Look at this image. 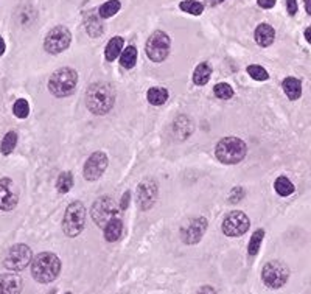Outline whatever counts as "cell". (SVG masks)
Here are the masks:
<instances>
[{"mask_svg": "<svg viewBox=\"0 0 311 294\" xmlns=\"http://www.w3.org/2000/svg\"><path fill=\"white\" fill-rule=\"evenodd\" d=\"M209 2H210V5H218V3L224 2V0H209Z\"/></svg>", "mask_w": 311, "mask_h": 294, "instance_id": "42", "label": "cell"}, {"mask_svg": "<svg viewBox=\"0 0 311 294\" xmlns=\"http://www.w3.org/2000/svg\"><path fill=\"white\" fill-rule=\"evenodd\" d=\"M22 280L17 274H0V294H20Z\"/></svg>", "mask_w": 311, "mask_h": 294, "instance_id": "16", "label": "cell"}, {"mask_svg": "<svg viewBox=\"0 0 311 294\" xmlns=\"http://www.w3.org/2000/svg\"><path fill=\"white\" fill-rule=\"evenodd\" d=\"M198 294H216V291L212 288V286H202V288L198 291Z\"/></svg>", "mask_w": 311, "mask_h": 294, "instance_id": "38", "label": "cell"}, {"mask_svg": "<svg viewBox=\"0 0 311 294\" xmlns=\"http://www.w3.org/2000/svg\"><path fill=\"white\" fill-rule=\"evenodd\" d=\"M180 10L185 11L188 14H195V16H199L204 11V6L199 2H195V0H185V2H180Z\"/></svg>", "mask_w": 311, "mask_h": 294, "instance_id": "29", "label": "cell"}, {"mask_svg": "<svg viewBox=\"0 0 311 294\" xmlns=\"http://www.w3.org/2000/svg\"><path fill=\"white\" fill-rule=\"evenodd\" d=\"M254 37L259 45L262 47H269V45L274 42V37H276V32L274 28L268 24H260L259 27L255 28V33Z\"/></svg>", "mask_w": 311, "mask_h": 294, "instance_id": "17", "label": "cell"}, {"mask_svg": "<svg viewBox=\"0 0 311 294\" xmlns=\"http://www.w3.org/2000/svg\"><path fill=\"white\" fill-rule=\"evenodd\" d=\"M157 198V185L154 181H143L137 189V201L143 210L153 207Z\"/></svg>", "mask_w": 311, "mask_h": 294, "instance_id": "15", "label": "cell"}, {"mask_svg": "<svg viewBox=\"0 0 311 294\" xmlns=\"http://www.w3.org/2000/svg\"><path fill=\"white\" fill-rule=\"evenodd\" d=\"M67 294H72V293H67Z\"/></svg>", "mask_w": 311, "mask_h": 294, "instance_id": "43", "label": "cell"}, {"mask_svg": "<svg viewBox=\"0 0 311 294\" xmlns=\"http://www.w3.org/2000/svg\"><path fill=\"white\" fill-rule=\"evenodd\" d=\"M215 154L218 160H221L223 164L227 165L238 164L246 156V143L237 137H226L218 142Z\"/></svg>", "mask_w": 311, "mask_h": 294, "instance_id": "4", "label": "cell"}, {"mask_svg": "<svg viewBox=\"0 0 311 294\" xmlns=\"http://www.w3.org/2000/svg\"><path fill=\"white\" fill-rule=\"evenodd\" d=\"M207 229V220L199 216V218H193L190 223H187L184 229H182V240L187 244H195L202 238L204 232Z\"/></svg>", "mask_w": 311, "mask_h": 294, "instance_id": "13", "label": "cell"}, {"mask_svg": "<svg viewBox=\"0 0 311 294\" xmlns=\"http://www.w3.org/2000/svg\"><path fill=\"white\" fill-rule=\"evenodd\" d=\"M305 8H307L308 14H311V0H305Z\"/></svg>", "mask_w": 311, "mask_h": 294, "instance_id": "41", "label": "cell"}, {"mask_svg": "<svg viewBox=\"0 0 311 294\" xmlns=\"http://www.w3.org/2000/svg\"><path fill=\"white\" fill-rule=\"evenodd\" d=\"M61 261L58 255L51 252H42L36 255L32 261V274L36 282L39 283H50L59 276Z\"/></svg>", "mask_w": 311, "mask_h": 294, "instance_id": "2", "label": "cell"}, {"mask_svg": "<svg viewBox=\"0 0 311 294\" xmlns=\"http://www.w3.org/2000/svg\"><path fill=\"white\" fill-rule=\"evenodd\" d=\"M170 53V37L164 32H154L147 41V55L154 63H162Z\"/></svg>", "mask_w": 311, "mask_h": 294, "instance_id": "7", "label": "cell"}, {"mask_svg": "<svg viewBox=\"0 0 311 294\" xmlns=\"http://www.w3.org/2000/svg\"><path fill=\"white\" fill-rule=\"evenodd\" d=\"M32 260V249L27 244H14L6 254L3 265L10 271H22L28 266Z\"/></svg>", "mask_w": 311, "mask_h": 294, "instance_id": "9", "label": "cell"}, {"mask_svg": "<svg viewBox=\"0 0 311 294\" xmlns=\"http://www.w3.org/2000/svg\"><path fill=\"white\" fill-rule=\"evenodd\" d=\"M130 198H131L130 191H126L125 195H123V198H121V204H120V208H121V210H126V207L130 206Z\"/></svg>", "mask_w": 311, "mask_h": 294, "instance_id": "36", "label": "cell"}, {"mask_svg": "<svg viewBox=\"0 0 311 294\" xmlns=\"http://www.w3.org/2000/svg\"><path fill=\"white\" fill-rule=\"evenodd\" d=\"M137 61V49L134 45H130L128 49H125L120 55V64L125 69H132Z\"/></svg>", "mask_w": 311, "mask_h": 294, "instance_id": "23", "label": "cell"}, {"mask_svg": "<svg viewBox=\"0 0 311 294\" xmlns=\"http://www.w3.org/2000/svg\"><path fill=\"white\" fill-rule=\"evenodd\" d=\"M286 8L290 16H294V14L297 13V0H286Z\"/></svg>", "mask_w": 311, "mask_h": 294, "instance_id": "35", "label": "cell"}, {"mask_svg": "<svg viewBox=\"0 0 311 294\" xmlns=\"http://www.w3.org/2000/svg\"><path fill=\"white\" fill-rule=\"evenodd\" d=\"M16 143H17V134L14 133V131H10V133L3 137L2 143H0V151L6 156V154L13 153V150L16 148Z\"/></svg>", "mask_w": 311, "mask_h": 294, "instance_id": "27", "label": "cell"}, {"mask_svg": "<svg viewBox=\"0 0 311 294\" xmlns=\"http://www.w3.org/2000/svg\"><path fill=\"white\" fill-rule=\"evenodd\" d=\"M121 229H123V224H121L118 218L111 220L104 227V238L108 242H117L121 235Z\"/></svg>", "mask_w": 311, "mask_h": 294, "instance_id": "20", "label": "cell"}, {"mask_svg": "<svg viewBox=\"0 0 311 294\" xmlns=\"http://www.w3.org/2000/svg\"><path fill=\"white\" fill-rule=\"evenodd\" d=\"M86 30H87V33L92 36V37H98L101 33H103V24L100 22V19H98L95 14L90 13L89 16L86 17Z\"/></svg>", "mask_w": 311, "mask_h": 294, "instance_id": "24", "label": "cell"}, {"mask_svg": "<svg viewBox=\"0 0 311 294\" xmlns=\"http://www.w3.org/2000/svg\"><path fill=\"white\" fill-rule=\"evenodd\" d=\"M106 167H108V156L101 151L94 153L84 165V177L87 181H97L104 173Z\"/></svg>", "mask_w": 311, "mask_h": 294, "instance_id": "12", "label": "cell"}, {"mask_svg": "<svg viewBox=\"0 0 311 294\" xmlns=\"http://www.w3.org/2000/svg\"><path fill=\"white\" fill-rule=\"evenodd\" d=\"M5 49H6V45H5V41H3V37L0 36V56L5 53Z\"/></svg>", "mask_w": 311, "mask_h": 294, "instance_id": "39", "label": "cell"}, {"mask_svg": "<svg viewBox=\"0 0 311 294\" xmlns=\"http://www.w3.org/2000/svg\"><path fill=\"white\" fill-rule=\"evenodd\" d=\"M249 224L251 223H249V218L245 213L240 210H233L224 216L223 232L227 237H241L247 232Z\"/></svg>", "mask_w": 311, "mask_h": 294, "instance_id": "11", "label": "cell"}, {"mask_svg": "<svg viewBox=\"0 0 311 294\" xmlns=\"http://www.w3.org/2000/svg\"><path fill=\"white\" fill-rule=\"evenodd\" d=\"M243 195H245V190H243L241 187H235L233 190H232V193H230V203H238V201H241L243 199Z\"/></svg>", "mask_w": 311, "mask_h": 294, "instance_id": "34", "label": "cell"}, {"mask_svg": "<svg viewBox=\"0 0 311 294\" xmlns=\"http://www.w3.org/2000/svg\"><path fill=\"white\" fill-rule=\"evenodd\" d=\"M274 187H276V191L278 193L280 196H290L291 193L294 191V185L293 182L288 179V177L285 176H280L277 177V181L274 184Z\"/></svg>", "mask_w": 311, "mask_h": 294, "instance_id": "26", "label": "cell"}, {"mask_svg": "<svg viewBox=\"0 0 311 294\" xmlns=\"http://www.w3.org/2000/svg\"><path fill=\"white\" fill-rule=\"evenodd\" d=\"M114 104H115V90H114L111 84L95 83L87 89L86 106L92 114H108L114 107Z\"/></svg>", "mask_w": 311, "mask_h": 294, "instance_id": "1", "label": "cell"}, {"mask_svg": "<svg viewBox=\"0 0 311 294\" xmlns=\"http://www.w3.org/2000/svg\"><path fill=\"white\" fill-rule=\"evenodd\" d=\"M288 277H290V269H288V266L282 261L272 260L263 266L262 280L264 285L269 286V288H274V290L282 288V286L286 283Z\"/></svg>", "mask_w": 311, "mask_h": 294, "instance_id": "6", "label": "cell"}, {"mask_svg": "<svg viewBox=\"0 0 311 294\" xmlns=\"http://www.w3.org/2000/svg\"><path fill=\"white\" fill-rule=\"evenodd\" d=\"M86 223V208L81 203L75 201L72 203L64 213L63 218V230L67 237H77L84 229Z\"/></svg>", "mask_w": 311, "mask_h": 294, "instance_id": "5", "label": "cell"}, {"mask_svg": "<svg viewBox=\"0 0 311 294\" xmlns=\"http://www.w3.org/2000/svg\"><path fill=\"white\" fill-rule=\"evenodd\" d=\"M13 185V181L8 177L0 179V210H13L17 206V193Z\"/></svg>", "mask_w": 311, "mask_h": 294, "instance_id": "14", "label": "cell"}, {"mask_svg": "<svg viewBox=\"0 0 311 294\" xmlns=\"http://www.w3.org/2000/svg\"><path fill=\"white\" fill-rule=\"evenodd\" d=\"M213 92H215V95L218 98H221V100H229V98L233 97V89L227 83L216 84V86L213 87Z\"/></svg>", "mask_w": 311, "mask_h": 294, "instance_id": "32", "label": "cell"}, {"mask_svg": "<svg viewBox=\"0 0 311 294\" xmlns=\"http://www.w3.org/2000/svg\"><path fill=\"white\" fill-rule=\"evenodd\" d=\"M147 98L151 104L161 106L166 102V100H168V90L164 89V87H151L147 94Z\"/></svg>", "mask_w": 311, "mask_h": 294, "instance_id": "21", "label": "cell"}, {"mask_svg": "<svg viewBox=\"0 0 311 294\" xmlns=\"http://www.w3.org/2000/svg\"><path fill=\"white\" fill-rule=\"evenodd\" d=\"M247 73L251 75V78L257 81H266L269 78V73L266 72V69H263L262 66H249Z\"/></svg>", "mask_w": 311, "mask_h": 294, "instance_id": "33", "label": "cell"}, {"mask_svg": "<svg viewBox=\"0 0 311 294\" xmlns=\"http://www.w3.org/2000/svg\"><path fill=\"white\" fill-rule=\"evenodd\" d=\"M210 75H212V69L207 63H202L199 64L198 67L195 69V73H193V81L195 84H198V86H204V84H207L209 80H210Z\"/></svg>", "mask_w": 311, "mask_h": 294, "instance_id": "22", "label": "cell"}, {"mask_svg": "<svg viewBox=\"0 0 311 294\" xmlns=\"http://www.w3.org/2000/svg\"><path fill=\"white\" fill-rule=\"evenodd\" d=\"M72 41V35L69 32V28H65L63 25H58L55 28H51L50 32L45 36V41H44V47L49 53H61L69 49Z\"/></svg>", "mask_w": 311, "mask_h": 294, "instance_id": "8", "label": "cell"}, {"mask_svg": "<svg viewBox=\"0 0 311 294\" xmlns=\"http://www.w3.org/2000/svg\"><path fill=\"white\" fill-rule=\"evenodd\" d=\"M274 5H276V0H259V6H262L264 10H269Z\"/></svg>", "mask_w": 311, "mask_h": 294, "instance_id": "37", "label": "cell"}, {"mask_svg": "<svg viewBox=\"0 0 311 294\" xmlns=\"http://www.w3.org/2000/svg\"><path fill=\"white\" fill-rule=\"evenodd\" d=\"M305 39L311 44V27H308V28L305 30Z\"/></svg>", "mask_w": 311, "mask_h": 294, "instance_id": "40", "label": "cell"}, {"mask_svg": "<svg viewBox=\"0 0 311 294\" xmlns=\"http://www.w3.org/2000/svg\"><path fill=\"white\" fill-rule=\"evenodd\" d=\"M78 83V73L70 67H63L50 76L49 80V90L58 98L69 97L73 94Z\"/></svg>", "mask_w": 311, "mask_h": 294, "instance_id": "3", "label": "cell"}, {"mask_svg": "<svg viewBox=\"0 0 311 294\" xmlns=\"http://www.w3.org/2000/svg\"><path fill=\"white\" fill-rule=\"evenodd\" d=\"M117 206L114 203V199L111 196H103L100 199L95 201V204L92 207V218L100 227H106L111 220L117 218Z\"/></svg>", "mask_w": 311, "mask_h": 294, "instance_id": "10", "label": "cell"}, {"mask_svg": "<svg viewBox=\"0 0 311 294\" xmlns=\"http://www.w3.org/2000/svg\"><path fill=\"white\" fill-rule=\"evenodd\" d=\"M13 114L16 115L17 119H25V117H28V114H30V104H28L27 100H24V98L17 100V102L14 103V106H13Z\"/></svg>", "mask_w": 311, "mask_h": 294, "instance_id": "31", "label": "cell"}, {"mask_svg": "<svg viewBox=\"0 0 311 294\" xmlns=\"http://www.w3.org/2000/svg\"><path fill=\"white\" fill-rule=\"evenodd\" d=\"M282 86H283V90H285L286 97L290 100H297L302 95V84H300V81L297 78H293V76H290V78H285Z\"/></svg>", "mask_w": 311, "mask_h": 294, "instance_id": "19", "label": "cell"}, {"mask_svg": "<svg viewBox=\"0 0 311 294\" xmlns=\"http://www.w3.org/2000/svg\"><path fill=\"white\" fill-rule=\"evenodd\" d=\"M73 185V177H72V173L65 172L63 173L59 177H58V182H56V187H58V191L59 193H67Z\"/></svg>", "mask_w": 311, "mask_h": 294, "instance_id": "30", "label": "cell"}, {"mask_svg": "<svg viewBox=\"0 0 311 294\" xmlns=\"http://www.w3.org/2000/svg\"><path fill=\"white\" fill-rule=\"evenodd\" d=\"M120 2L118 0H109V2H106L100 6V10H98V14H100L101 19H108V17H112L114 14H117L120 11Z\"/></svg>", "mask_w": 311, "mask_h": 294, "instance_id": "25", "label": "cell"}, {"mask_svg": "<svg viewBox=\"0 0 311 294\" xmlns=\"http://www.w3.org/2000/svg\"><path fill=\"white\" fill-rule=\"evenodd\" d=\"M121 49H123V37L115 36L108 42L104 50V58L108 61H115L121 55Z\"/></svg>", "mask_w": 311, "mask_h": 294, "instance_id": "18", "label": "cell"}, {"mask_svg": "<svg viewBox=\"0 0 311 294\" xmlns=\"http://www.w3.org/2000/svg\"><path fill=\"white\" fill-rule=\"evenodd\" d=\"M263 237H264V230L259 229V230H255L252 237H251V242H249V255H257L259 254V249H260V246H262V242H263Z\"/></svg>", "mask_w": 311, "mask_h": 294, "instance_id": "28", "label": "cell"}]
</instances>
